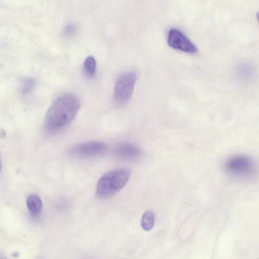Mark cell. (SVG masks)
<instances>
[{
	"instance_id": "30bf717a",
	"label": "cell",
	"mask_w": 259,
	"mask_h": 259,
	"mask_svg": "<svg viewBox=\"0 0 259 259\" xmlns=\"http://www.w3.org/2000/svg\"><path fill=\"white\" fill-rule=\"evenodd\" d=\"M84 69L86 75L92 77L95 74L96 70V63L93 57H88L85 61Z\"/></svg>"
},
{
	"instance_id": "277c9868",
	"label": "cell",
	"mask_w": 259,
	"mask_h": 259,
	"mask_svg": "<svg viewBox=\"0 0 259 259\" xmlns=\"http://www.w3.org/2000/svg\"><path fill=\"white\" fill-rule=\"evenodd\" d=\"M107 148V145L100 141H90L73 147L70 150L72 157L85 159L92 158L104 153Z\"/></svg>"
},
{
	"instance_id": "52a82bcc",
	"label": "cell",
	"mask_w": 259,
	"mask_h": 259,
	"mask_svg": "<svg viewBox=\"0 0 259 259\" xmlns=\"http://www.w3.org/2000/svg\"><path fill=\"white\" fill-rule=\"evenodd\" d=\"M116 153L120 158L126 160H133L138 158L141 154L140 149L136 145L129 143L119 145Z\"/></svg>"
},
{
	"instance_id": "9c48e42d",
	"label": "cell",
	"mask_w": 259,
	"mask_h": 259,
	"mask_svg": "<svg viewBox=\"0 0 259 259\" xmlns=\"http://www.w3.org/2000/svg\"><path fill=\"white\" fill-rule=\"evenodd\" d=\"M155 223V215L150 211L146 212L143 215L141 220V226L146 231L151 230Z\"/></svg>"
},
{
	"instance_id": "3957f363",
	"label": "cell",
	"mask_w": 259,
	"mask_h": 259,
	"mask_svg": "<svg viewBox=\"0 0 259 259\" xmlns=\"http://www.w3.org/2000/svg\"><path fill=\"white\" fill-rule=\"evenodd\" d=\"M137 75L134 71L126 72L117 79L114 88V97L115 101L122 104L131 98L135 85Z\"/></svg>"
},
{
	"instance_id": "ba28073f",
	"label": "cell",
	"mask_w": 259,
	"mask_h": 259,
	"mask_svg": "<svg viewBox=\"0 0 259 259\" xmlns=\"http://www.w3.org/2000/svg\"><path fill=\"white\" fill-rule=\"evenodd\" d=\"M27 204L32 217L34 218H38L43 208V203L40 197L35 194H30L27 197Z\"/></svg>"
},
{
	"instance_id": "5b68a950",
	"label": "cell",
	"mask_w": 259,
	"mask_h": 259,
	"mask_svg": "<svg viewBox=\"0 0 259 259\" xmlns=\"http://www.w3.org/2000/svg\"><path fill=\"white\" fill-rule=\"evenodd\" d=\"M168 43L174 49L189 54H195L197 48L195 45L180 30L173 29L168 36Z\"/></svg>"
},
{
	"instance_id": "5bb4252c",
	"label": "cell",
	"mask_w": 259,
	"mask_h": 259,
	"mask_svg": "<svg viewBox=\"0 0 259 259\" xmlns=\"http://www.w3.org/2000/svg\"><path fill=\"white\" fill-rule=\"evenodd\" d=\"M1 162H0V171H1Z\"/></svg>"
},
{
	"instance_id": "7c38bea8",
	"label": "cell",
	"mask_w": 259,
	"mask_h": 259,
	"mask_svg": "<svg viewBox=\"0 0 259 259\" xmlns=\"http://www.w3.org/2000/svg\"><path fill=\"white\" fill-rule=\"evenodd\" d=\"M35 85L34 81L31 79L24 80L22 84L21 91L23 94L25 95L32 91Z\"/></svg>"
},
{
	"instance_id": "4fadbf2b",
	"label": "cell",
	"mask_w": 259,
	"mask_h": 259,
	"mask_svg": "<svg viewBox=\"0 0 259 259\" xmlns=\"http://www.w3.org/2000/svg\"><path fill=\"white\" fill-rule=\"evenodd\" d=\"M75 30L76 28L74 25L69 24L66 26V27L65 29V33L67 35H70L74 33Z\"/></svg>"
},
{
	"instance_id": "7a4b0ae2",
	"label": "cell",
	"mask_w": 259,
	"mask_h": 259,
	"mask_svg": "<svg viewBox=\"0 0 259 259\" xmlns=\"http://www.w3.org/2000/svg\"><path fill=\"white\" fill-rule=\"evenodd\" d=\"M130 177V172L126 168H118L106 173L98 180L97 196L100 198L113 196L125 187Z\"/></svg>"
},
{
	"instance_id": "8fae6325",
	"label": "cell",
	"mask_w": 259,
	"mask_h": 259,
	"mask_svg": "<svg viewBox=\"0 0 259 259\" xmlns=\"http://www.w3.org/2000/svg\"><path fill=\"white\" fill-rule=\"evenodd\" d=\"M238 71L241 78L245 80L250 78L253 72L251 66L246 64L240 65Z\"/></svg>"
},
{
	"instance_id": "8992f818",
	"label": "cell",
	"mask_w": 259,
	"mask_h": 259,
	"mask_svg": "<svg viewBox=\"0 0 259 259\" xmlns=\"http://www.w3.org/2000/svg\"><path fill=\"white\" fill-rule=\"evenodd\" d=\"M227 172L236 176H248L254 171V165L251 160L244 156H238L229 160L226 163Z\"/></svg>"
},
{
	"instance_id": "6da1fadb",
	"label": "cell",
	"mask_w": 259,
	"mask_h": 259,
	"mask_svg": "<svg viewBox=\"0 0 259 259\" xmlns=\"http://www.w3.org/2000/svg\"><path fill=\"white\" fill-rule=\"evenodd\" d=\"M80 108L75 96L65 94L58 98L49 109L45 119L47 132L56 133L67 126L74 119Z\"/></svg>"
}]
</instances>
